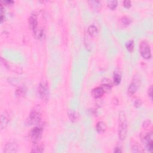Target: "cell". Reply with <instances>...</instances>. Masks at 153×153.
I'll return each instance as SVG.
<instances>
[{"label": "cell", "mask_w": 153, "mask_h": 153, "mask_svg": "<svg viewBox=\"0 0 153 153\" xmlns=\"http://www.w3.org/2000/svg\"><path fill=\"white\" fill-rule=\"evenodd\" d=\"M42 129L40 127H35L30 132V138L34 142L39 140L42 135Z\"/></svg>", "instance_id": "cell-6"}, {"label": "cell", "mask_w": 153, "mask_h": 153, "mask_svg": "<svg viewBox=\"0 0 153 153\" xmlns=\"http://www.w3.org/2000/svg\"><path fill=\"white\" fill-rule=\"evenodd\" d=\"M123 5L126 8H130L132 5V3L130 1H123Z\"/></svg>", "instance_id": "cell-26"}, {"label": "cell", "mask_w": 153, "mask_h": 153, "mask_svg": "<svg viewBox=\"0 0 153 153\" xmlns=\"http://www.w3.org/2000/svg\"><path fill=\"white\" fill-rule=\"evenodd\" d=\"M105 93V91L103 90L102 87H97L93 89L91 91V95L95 97V99H99L101 97L103 94Z\"/></svg>", "instance_id": "cell-11"}, {"label": "cell", "mask_w": 153, "mask_h": 153, "mask_svg": "<svg viewBox=\"0 0 153 153\" xmlns=\"http://www.w3.org/2000/svg\"><path fill=\"white\" fill-rule=\"evenodd\" d=\"M38 93L42 101H48L49 97V89L46 82L42 81L40 83L38 87Z\"/></svg>", "instance_id": "cell-4"}, {"label": "cell", "mask_w": 153, "mask_h": 153, "mask_svg": "<svg viewBox=\"0 0 153 153\" xmlns=\"http://www.w3.org/2000/svg\"><path fill=\"white\" fill-rule=\"evenodd\" d=\"M131 147L132 152H144L143 148L135 140H133L131 142Z\"/></svg>", "instance_id": "cell-12"}, {"label": "cell", "mask_w": 153, "mask_h": 153, "mask_svg": "<svg viewBox=\"0 0 153 153\" xmlns=\"http://www.w3.org/2000/svg\"><path fill=\"white\" fill-rule=\"evenodd\" d=\"M143 127L145 129H148L150 127H151V122L150 120H146L143 123Z\"/></svg>", "instance_id": "cell-25"}, {"label": "cell", "mask_w": 153, "mask_h": 153, "mask_svg": "<svg viewBox=\"0 0 153 153\" xmlns=\"http://www.w3.org/2000/svg\"><path fill=\"white\" fill-rule=\"evenodd\" d=\"M28 22L29 27L33 30V32L38 28V19L37 16L35 13H33L30 16Z\"/></svg>", "instance_id": "cell-8"}, {"label": "cell", "mask_w": 153, "mask_h": 153, "mask_svg": "<svg viewBox=\"0 0 153 153\" xmlns=\"http://www.w3.org/2000/svg\"><path fill=\"white\" fill-rule=\"evenodd\" d=\"M87 32L91 36H95L98 32V30L96 26L93 25H90L87 28Z\"/></svg>", "instance_id": "cell-19"}, {"label": "cell", "mask_w": 153, "mask_h": 153, "mask_svg": "<svg viewBox=\"0 0 153 153\" xmlns=\"http://www.w3.org/2000/svg\"><path fill=\"white\" fill-rule=\"evenodd\" d=\"M138 81H137L136 79H134L133 81L131 82L130 85H128V87L127 89V93L128 95L132 96L136 92V91L138 89Z\"/></svg>", "instance_id": "cell-9"}, {"label": "cell", "mask_w": 153, "mask_h": 153, "mask_svg": "<svg viewBox=\"0 0 153 153\" xmlns=\"http://www.w3.org/2000/svg\"><path fill=\"white\" fill-rule=\"evenodd\" d=\"M41 113L38 109H34L30 112L26 120V123L28 126H32L38 124L41 120Z\"/></svg>", "instance_id": "cell-3"}, {"label": "cell", "mask_w": 153, "mask_h": 153, "mask_svg": "<svg viewBox=\"0 0 153 153\" xmlns=\"http://www.w3.org/2000/svg\"><path fill=\"white\" fill-rule=\"evenodd\" d=\"M139 52L142 57L145 59H149L151 58L150 46L147 41L143 40L140 42Z\"/></svg>", "instance_id": "cell-2"}, {"label": "cell", "mask_w": 153, "mask_h": 153, "mask_svg": "<svg viewBox=\"0 0 153 153\" xmlns=\"http://www.w3.org/2000/svg\"><path fill=\"white\" fill-rule=\"evenodd\" d=\"M68 115L70 120L72 122H76L79 118L78 114L74 110H70L68 113Z\"/></svg>", "instance_id": "cell-15"}, {"label": "cell", "mask_w": 153, "mask_h": 153, "mask_svg": "<svg viewBox=\"0 0 153 153\" xmlns=\"http://www.w3.org/2000/svg\"><path fill=\"white\" fill-rule=\"evenodd\" d=\"M141 101H140L139 99H136L135 101H134V106L136 107H139L140 105H141Z\"/></svg>", "instance_id": "cell-27"}, {"label": "cell", "mask_w": 153, "mask_h": 153, "mask_svg": "<svg viewBox=\"0 0 153 153\" xmlns=\"http://www.w3.org/2000/svg\"><path fill=\"white\" fill-rule=\"evenodd\" d=\"M9 122V115L7 112L2 113L1 116V129L3 130L5 128Z\"/></svg>", "instance_id": "cell-10"}, {"label": "cell", "mask_w": 153, "mask_h": 153, "mask_svg": "<svg viewBox=\"0 0 153 153\" xmlns=\"http://www.w3.org/2000/svg\"><path fill=\"white\" fill-rule=\"evenodd\" d=\"M18 150V144L15 141V140H12L10 141L4 146V152L5 153H15L17 152Z\"/></svg>", "instance_id": "cell-7"}, {"label": "cell", "mask_w": 153, "mask_h": 153, "mask_svg": "<svg viewBox=\"0 0 153 153\" xmlns=\"http://www.w3.org/2000/svg\"><path fill=\"white\" fill-rule=\"evenodd\" d=\"M121 80V74L118 72L115 71L113 75V81L115 85H119Z\"/></svg>", "instance_id": "cell-20"}, {"label": "cell", "mask_w": 153, "mask_h": 153, "mask_svg": "<svg viewBox=\"0 0 153 153\" xmlns=\"http://www.w3.org/2000/svg\"><path fill=\"white\" fill-rule=\"evenodd\" d=\"M127 133V123L126 114L124 111L119 113V138L123 140L126 139Z\"/></svg>", "instance_id": "cell-1"}, {"label": "cell", "mask_w": 153, "mask_h": 153, "mask_svg": "<svg viewBox=\"0 0 153 153\" xmlns=\"http://www.w3.org/2000/svg\"><path fill=\"white\" fill-rule=\"evenodd\" d=\"M106 124L103 121H99L96 125V129L97 133L101 134L106 130Z\"/></svg>", "instance_id": "cell-16"}, {"label": "cell", "mask_w": 153, "mask_h": 153, "mask_svg": "<svg viewBox=\"0 0 153 153\" xmlns=\"http://www.w3.org/2000/svg\"><path fill=\"white\" fill-rule=\"evenodd\" d=\"M121 21L122 23H123L125 26L129 25L132 22V20L131 18L128 17L127 16H123L121 19Z\"/></svg>", "instance_id": "cell-23"}, {"label": "cell", "mask_w": 153, "mask_h": 153, "mask_svg": "<svg viewBox=\"0 0 153 153\" xmlns=\"http://www.w3.org/2000/svg\"><path fill=\"white\" fill-rule=\"evenodd\" d=\"M44 146L41 144H38L37 142H34V144L32 147L31 152H36V153H40L44 151Z\"/></svg>", "instance_id": "cell-13"}, {"label": "cell", "mask_w": 153, "mask_h": 153, "mask_svg": "<svg viewBox=\"0 0 153 153\" xmlns=\"http://www.w3.org/2000/svg\"><path fill=\"white\" fill-rule=\"evenodd\" d=\"M126 47L128 52H132L134 50V41L133 40L128 41L126 43Z\"/></svg>", "instance_id": "cell-22"}, {"label": "cell", "mask_w": 153, "mask_h": 153, "mask_svg": "<svg viewBox=\"0 0 153 153\" xmlns=\"http://www.w3.org/2000/svg\"><path fill=\"white\" fill-rule=\"evenodd\" d=\"M104 81L103 80L102 81V84L101 85V87L103 89V90L105 91V92H107V91H109L111 90L112 88V84L111 83V81H109L108 79H104Z\"/></svg>", "instance_id": "cell-14"}, {"label": "cell", "mask_w": 153, "mask_h": 153, "mask_svg": "<svg viewBox=\"0 0 153 153\" xmlns=\"http://www.w3.org/2000/svg\"><path fill=\"white\" fill-rule=\"evenodd\" d=\"M26 89L25 87H19L16 90V95L18 97H23L25 95Z\"/></svg>", "instance_id": "cell-21"}, {"label": "cell", "mask_w": 153, "mask_h": 153, "mask_svg": "<svg viewBox=\"0 0 153 153\" xmlns=\"http://www.w3.org/2000/svg\"><path fill=\"white\" fill-rule=\"evenodd\" d=\"M148 96L151 97V98H152V85H151L150 87L148 89Z\"/></svg>", "instance_id": "cell-29"}, {"label": "cell", "mask_w": 153, "mask_h": 153, "mask_svg": "<svg viewBox=\"0 0 153 153\" xmlns=\"http://www.w3.org/2000/svg\"><path fill=\"white\" fill-rule=\"evenodd\" d=\"M122 152H123V151H122L121 148H120L119 146H117V147H115L114 150V152H115V153H120Z\"/></svg>", "instance_id": "cell-28"}, {"label": "cell", "mask_w": 153, "mask_h": 153, "mask_svg": "<svg viewBox=\"0 0 153 153\" xmlns=\"http://www.w3.org/2000/svg\"><path fill=\"white\" fill-rule=\"evenodd\" d=\"M118 2L117 1H115V0H113V1H108L107 2V5L108 7L111 10H114L117 6Z\"/></svg>", "instance_id": "cell-24"}, {"label": "cell", "mask_w": 153, "mask_h": 153, "mask_svg": "<svg viewBox=\"0 0 153 153\" xmlns=\"http://www.w3.org/2000/svg\"><path fill=\"white\" fill-rule=\"evenodd\" d=\"M88 3L91 8L95 11L99 10L101 8V3L99 1H89Z\"/></svg>", "instance_id": "cell-18"}, {"label": "cell", "mask_w": 153, "mask_h": 153, "mask_svg": "<svg viewBox=\"0 0 153 153\" xmlns=\"http://www.w3.org/2000/svg\"><path fill=\"white\" fill-rule=\"evenodd\" d=\"M142 142L144 143L145 147L150 152H152L153 150V142H152V132H151L148 133L144 134L141 138Z\"/></svg>", "instance_id": "cell-5"}, {"label": "cell", "mask_w": 153, "mask_h": 153, "mask_svg": "<svg viewBox=\"0 0 153 153\" xmlns=\"http://www.w3.org/2000/svg\"><path fill=\"white\" fill-rule=\"evenodd\" d=\"M33 32L36 38L41 40L44 37V30L42 28H37Z\"/></svg>", "instance_id": "cell-17"}, {"label": "cell", "mask_w": 153, "mask_h": 153, "mask_svg": "<svg viewBox=\"0 0 153 153\" xmlns=\"http://www.w3.org/2000/svg\"><path fill=\"white\" fill-rule=\"evenodd\" d=\"M2 3H4V4H6L8 5H10L11 4H13L14 2L12 1H2Z\"/></svg>", "instance_id": "cell-30"}]
</instances>
